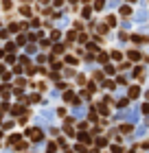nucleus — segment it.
I'll list each match as a JSON object with an SVG mask.
<instances>
[{"instance_id":"1","label":"nucleus","mask_w":149,"mask_h":153,"mask_svg":"<svg viewBox=\"0 0 149 153\" xmlns=\"http://www.w3.org/2000/svg\"><path fill=\"white\" fill-rule=\"evenodd\" d=\"M31 138H33V140H42V131H37V129H31Z\"/></svg>"},{"instance_id":"2","label":"nucleus","mask_w":149,"mask_h":153,"mask_svg":"<svg viewBox=\"0 0 149 153\" xmlns=\"http://www.w3.org/2000/svg\"><path fill=\"white\" fill-rule=\"evenodd\" d=\"M138 94H140V88H132V90H129V96H132V99H136Z\"/></svg>"},{"instance_id":"3","label":"nucleus","mask_w":149,"mask_h":153,"mask_svg":"<svg viewBox=\"0 0 149 153\" xmlns=\"http://www.w3.org/2000/svg\"><path fill=\"white\" fill-rule=\"evenodd\" d=\"M18 142H20V136H11L9 138V144H18Z\"/></svg>"},{"instance_id":"4","label":"nucleus","mask_w":149,"mask_h":153,"mask_svg":"<svg viewBox=\"0 0 149 153\" xmlns=\"http://www.w3.org/2000/svg\"><path fill=\"white\" fill-rule=\"evenodd\" d=\"M132 13V9H129V7H121V15H129Z\"/></svg>"},{"instance_id":"5","label":"nucleus","mask_w":149,"mask_h":153,"mask_svg":"<svg viewBox=\"0 0 149 153\" xmlns=\"http://www.w3.org/2000/svg\"><path fill=\"white\" fill-rule=\"evenodd\" d=\"M121 131H123V133H129V131H132V125H123V127H121Z\"/></svg>"},{"instance_id":"6","label":"nucleus","mask_w":149,"mask_h":153,"mask_svg":"<svg viewBox=\"0 0 149 153\" xmlns=\"http://www.w3.org/2000/svg\"><path fill=\"white\" fill-rule=\"evenodd\" d=\"M95 9H103V5H105V0H97V2H95Z\"/></svg>"},{"instance_id":"7","label":"nucleus","mask_w":149,"mask_h":153,"mask_svg":"<svg viewBox=\"0 0 149 153\" xmlns=\"http://www.w3.org/2000/svg\"><path fill=\"white\" fill-rule=\"evenodd\" d=\"M129 57H132V59H134V61H138V59H140V55L136 53V50H134V53H129Z\"/></svg>"},{"instance_id":"8","label":"nucleus","mask_w":149,"mask_h":153,"mask_svg":"<svg viewBox=\"0 0 149 153\" xmlns=\"http://www.w3.org/2000/svg\"><path fill=\"white\" fill-rule=\"evenodd\" d=\"M97 144H99V147H105V144H108V140H105V138H99V140H97Z\"/></svg>"},{"instance_id":"9","label":"nucleus","mask_w":149,"mask_h":153,"mask_svg":"<svg viewBox=\"0 0 149 153\" xmlns=\"http://www.w3.org/2000/svg\"><path fill=\"white\" fill-rule=\"evenodd\" d=\"M61 50H64V46H61V44H57V46L53 48V53H61Z\"/></svg>"},{"instance_id":"10","label":"nucleus","mask_w":149,"mask_h":153,"mask_svg":"<svg viewBox=\"0 0 149 153\" xmlns=\"http://www.w3.org/2000/svg\"><path fill=\"white\" fill-rule=\"evenodd\" d=\"M112 151H114V153H123V149H121L119 144H114V147H112Z\"/></svg>"},{"instance_id":"11","label":"nucleus","mask_w":149,"mask_h":153,"mask_svg":"<svg viewBox=\"0 0 149 153\" xmlns=\"http://www.w3.org/2000/svg\"><path fill=\"white\" fill-rule=\"evenodd\" d=\"M140 112H143V114H149V105H143V107H140Z\"/></svg>"},{"instance_id":"12","label":"nucleus","mask_w":149,"mask_h":153,"mask_svg":"<svg viewBox=\"0 0 149 153\" xmlns=\"http://www.w3.org/2000/svg\"><path fill=\"white\" fill-rule=\"evenodd\" d=\"M129 2H132V0H129Z\"/></svg>"}]
</instances>
